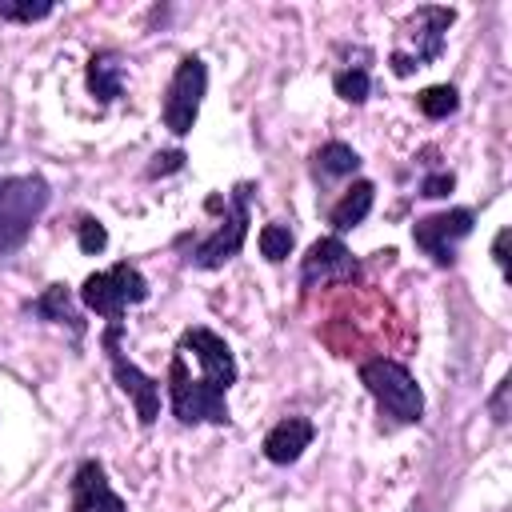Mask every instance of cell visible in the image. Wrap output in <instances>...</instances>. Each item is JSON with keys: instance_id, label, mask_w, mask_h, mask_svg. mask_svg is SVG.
<instances>
[{"instance_id": "9a60e30c", "label": "cell", "mask_w": 512, "mask_h": 512, "mask_svg": "<svg viewBox=\"0 0 512 512\" xmlns=\"http://www.w3.org/2000/svg\"><path fill=\"white\" fill-rule=\"evenodd\" d=\"M28 312H36L40 320H52V324H68L76 336H84V320H80V312H76V304H72L68 284H48V288L28 304Z\"/></svg>"}, {"instance_id": "7a4b0ae2", "label": "cell", "mask_w": 512, "mask_h": 512, "mask_svg": "<svg viewBox=\"0 0 512 512\" xmlns=\"http://www.w3.org/2000/svg\"><path fill=\"white\" fill-rule=\"evenodd\" d=\"M48 184L40 176H0V256L16 252L48 208Z\"/></svg>"}, {"instance_id": "3957f363", "label": "cell", "mask_w": 512, "mask_h": 512, "mask_svg": "<svg viewBox=\"0 0 512 512\" xmlns=\"http://www.w3.org/2000/svg\"><path fill=\"white\" fill-rule=\"evenodd\" d=\"M168 400H172V416L180 424H228L232 420L224 388L212 384L208 376H192L180 352L168 364Z\"/></svg>"}, {"instance_id": "9c48e42d", "label": "cell", "mask_w": 512, "mask_h": 512, "mask_svg": "<svg viewBox=\"0 0 512 512\" xmlns=\"http://www.w3.org/2000/svg\"><path fill=\"white\" fill-rule=\"evenodd\" d=\"M176 348H180V352H192V356H196V364H200V376H208V380H212V384H220L224 392L236 384V356H232L228 340H224V336H216L212 328H204V324L184 328Z\"/></svg>"}, {"instance_id": "d4e9b609", "label": "cell", "mask_w": 512, "mask_h": 512, "mask_svg": "<svg viewBox=\"0 0 512 512\" xmlns=\"http://www.w3.org/2000/svg\"><path fill=\"white\" fill-rule=\"evenodd\" d=\"M508 236H512V232H508V228H500V232H496V240H492V256H496V264H500L504 272H508Z\"/></svg>"}, {"instance_id": "ffe728a7", "label": "cell", "mask_w": 512, "mask_h": 512, "mask_svg": "<svg viewBox=\"0 0 512 512\" xmlns=\"http://www.w3.org/2000/svg\"><path fill=\"white\" fill-rule=\"evenodd\" d=\"M332 88H336L340 100H348V104H364L368 92H372V80H368L364 68H340V72L332 76Z\"/></svg>"}, {"instance_id": "30bf717a", "label": "cell", "mask_w": 512, "mask_h": 512, "mask_svg": "<svg viewBox=\"0 0 512 512\" xmlns=\"http://www.w3.org/2000/svg\"><path fill=\"white\" fill-rule=\"evenodd\" d=\"M360 264L352 260V252L344 248L340 236H320L312 240V248L300 260V284L316 288V284H332V280H356Z\"/></svg>"}, {"instance_id": "d6986e66", "label": "cell", "mask_w": 512, "mask_h": 512, "mask_svg": "<svg viewBox=\"0 0 512 512\" xmlns=\"http://www.w3.org/2000/svg\"><path fill=\"white\" fill-rule=\"evenodd\" d=\"M256 240H260V256H264V260H272V264L288 260V256H292V244H296L292 228H288V224H280V220H276V224H264Z\"/></svg>"}, {"instance_id": "5b68a950", "label": "cell", "mask_w": 512, "mask_h": 512, "mask_svg": "<svg viewBox=\"0 0 512 512\" xmlns=\"http://www.w3.org/2000/svg\"><path fill=\"white\" fill-rule=\"evenodd\" d=\"M204 92H208V68H204V60L200 56H180V64H176V72L168 80V92H164V108H160L164 128L172 136H188L192 132V124L200 116Z\"/></svg>"}, {"instance_id": "277c9868", "label": "cell", "mask_w": 512, "mask_h": 512, "mask_svg": "<svg viewBox=\"0 0 512 512\" xmlns=\"http://www.w3.org/2000/svg\"><path fill=\"white\" fill-rule=\"evenodd\" d=\"M148 300V280L140 276L136 264L120 260L112 264L108 272H92L84 284H80V304L92 308L96 316H104L108 324H120L124 308L128 304H144Z\"/></svg>"}, {"instance_id": "8992f818", "label": "cell", "mask_w": 512, "mask_h": 512, "mask_svg": "<svg viewBox=\"0 0 512 512\" xmlns=\"http://www.w3.org/2000/svg\"><path fill=\"white\" fill-rule=\"evenodd\" d=\"M248 196H252V184H236L220 228H216L212 236L196 240V248L184 256L192 268H204V272H208V268H220V264H228V260L244 248V240H248Z\"/></svg>"}, {"instance_id": "6da1fadb", "label": "cell", "mask_w": 512, "mask_h": 512, "mask_svg": "<svg viewBox=\"0 0 512 512\" xmlns=\"http://www.w3.org/2000/svg\"><path fill=\"white\" fill-rule=\"evenodd\" d=\"M360 384L368 388V396L376 400V408L384 416H392L396 424H420L424 416V392L416 384V376L388 356H372L360 364Z\"/></svg>"}, {"instance_id": "4fadbf2b", "label": "cell", "mask_w": 512, "mask_h": 512, "mask_svg": "<svg viewBox=\"0 0 512 512\" xmlns=\"http://www.w3.org/2000/svg\"><path fill=\"white\" fill-rule=\"evenodd\" d=\"M312 436H316V428H312L308 416H284L280 424L268 428V436H264L260 448H264V456L272 464H296L300 452L312 444Z\"/></svg>"}, {"instance_id": "2e32d148", "label": "cell", "mask_w": 512, "mask_h": 512, "mask_svg": "<svg viewBox=\"0 0 512 512\" xmlns=\"http://www.w3.org/2000/svg\"><path fill=\"white\" fill-rule=\"evenodd\" d=\"M124 88V64L116 52H92L88 60V92L100 100V104H112Z\"/></svg>"}, {"instance_id": "52a82bcc", "label": "cell", "mask_w": 512, "mask_h": 512, "mask_svg": "<svg viewBox=\"0 0 512 512\" xmlns=\"http://www.w3.org/2000/svg\"><path fill=\"white\" fill-rule=\"evenodd\" d=\"M120 336H124V320H120V324H108L104 336H100V344H104V352H108V364H112V376H116L120 392L136 404V420L148 428V424L160 416V380L148 376V372H140V368L120 352Z\"/></svg>"}, {"instance_id": "7c38bea8", "label": "cell", "mask_w": 512, "mask_h": 512, "mask_svg": "<svg viewBox=\"0 0 512 512\" xmlns=\"http://www.w3.org/2000/svg\"><path fill=\"white\" fill-rule=\"evenodd\" d=\"M452 20H456L452 8H440V4H420V8H416V16H412L408 28H404V36L416 40V52L408 56L416 68H424L428 60H436V56L444 52V32L452 28Z\"/></svg>"}, {"instance_id": "7402d4cb", "label": "cell", "mask_w": 512, "mask_h": 512, "mask_svg": "<svg viewBox=\"0 0 512 512\" xmlns=\"http://www.w3.org/2000/svg\"><path fill=\"white\" fill-rule=\"evenodd\" d=\"M52 12L48 0H16V4H0V20H20V24H32V20H44Z\"/></svg>"}, {"instance_id": "8fae6325", "label": "cell", "mask_w": 512, "mask_h": 512, "mask_svg": "<svg viewBox=\"0 0 512 512\" xmlns=\"http://www.w3.org/2000/svg\"><path fill=\"white\" fill-rule=\"evenodd\" d=\"M72 512H128L124 496L108 484L100 460H84L72 476Z\"/></svg>"}, {"instance_id": "603a6c76", "label": "cell", "mask_w": 512, "mask_h": 512, "mask_svg": "<svg viewBox=\"0 0 512 512\" xmlns=\"http://www.w3.org/2000/svg\"><path fill=\"white\" fill-rule=\"evenodd\" d=\"M184 160H188V156H184L180 148H172V152H156V156H152V164L144 168V176H148V180H156V176L180 172V168H184Z\"/></svg>"}, {"instance_id": "5bb4252c", "label": "cell", "mask_w": 512, "mask_h": 512, "mask_svg": "<svg viewBox=\"0 0 512 512\" xmlns=\"http://www.w3.org/2000/svg\"><path fill=\"white\" fill-rule=\"evenodd\" d=\"M372 200H376V184H372V180H356V184L328 208V224H332L336 232L356 228V224L372 212Z\"/></svg>"}, {"instance_id": "ac0fdd59", "label": "cell", "mask_w": 512, "mask_h": 512, "mask_svg": "<svg viewBox=\"0 0 512 512\" xmlns=\"http://www.w3.org/2000/svg\"><path fill=\"white\" fill-rule=\"evenodd\" d=\"M416 108H420L428 120H444V116H452V112L460 108V92H456L452 84H432V88H424V92L416 96Z\"/></svg>"}, {"instance_id": "ba28073f", "label": "cell", "mask_w": 512, "mask_h": 512, "mask_svg": "<svg viewBox=\"0 0 512 512\" xmlns=\"http://www.w3.org/2000/svg\"><path fill=\"white\" fill-rule=\"evenodd\" d=\"M472 224H476V212L472 208H448V212H436V216H424L412 224V240L424 256H432L436 268H448L456 260V248L460 240L472 236Z\"/></svg>"}, {"instance_id": "cb8c5ba5", "label": "cell", "mask_w": 512, "mask_h": 512, "mask_svg": "<svg viewBox=\"0 0 512 512\" xmlns=\"http://www.w3.org/2000/svg\"><path fill=\"white\" fill-rule=\"evenodd\" d=\"M452 188H456V176H452V172H432V176L420 180V196H428V200H440V196H448Z\"/></svg>"}, {"instance_id": "484cf974", "label": "cell", "mask_w": 512, "mask_h": 512, "mask_svg": "<svg viewBox=\"0 0 512 512\" xmlns=\"http://www.w3.org/2000/svg\"><path fill=\"white\" fill-rule=\"evenodd\" d=\"M508 384H512V380L504 376V380L496 384V396H492V416H496V424H504V420H508V412H504V396H508Z\"/></svg>"}, {"instance_id": "e0dca14e", "label": "cell", "mask_w": 512, "mask_h": 512, "mask_svg": "<svg viewBox=\"0 0 512 512\" xmlns=\"http://www.w3.org/2000/svg\"><path fill=\"white\" fill-rule=\"evenodd\" d=\"M312 168H316L320 180H336V176H352V172L360 168V156H356L352 144H344V140H328V144L316 148Z\"/></svg>"}, {"instance_id": "44dd1931", "label": "cell", "mask_w": 512, "mask_h": 512, "mask_svg": "<svg viewBox=\"0 0 512 512\" xmlns=\"http://www.w3.org/2000/svg\"><path fill=\"white\" fill-rule=\"evenodd\" d=\"M76 240H80V252H84V256H100V252L108 248V228H104L96 216H84V220L76 224Z\"/></svg>"}]
</instances>
